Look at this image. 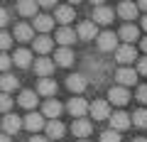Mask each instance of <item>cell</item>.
Instances as JSON below:
<instances>
[{
  "instance_id": "obj_43",
  "label": "cell",
  "mask_w": 147,
  "mask_h": 142,
  "mask_svg": "<svg viewBox=\"0 0 147 142\" xmlns=\"http://www.w3.org/2000/svg\"><path fill=\"white\" fill-rule=\"evenodd\" d=\"M132 142H147V140H145V137H135V140H132Z\"/></svg>"
},
{
  "instance_id": "obj_1",
  "label": "cell",
  "mask_w": 147,
  "mask_h": 142,
  "mask_svg": "<svg viewBox=\"0 0 147 142\" xmlns=\"http://www.w3.org/2000/svg\"><path fill=\"white\" fill-rule=\"evenodd\" d=\"M93 22H96V25H110V22H113V7L103 5V3H96V7H93Z\"/></svg>"
},
{
  "instance_id": "obj_4",
  "label": "cell",
  "mask_w": 147,
  "mask_h": 142,
  "mask_svg": "<svg viewBox=\"0 0 147 142\" xmlns=\"http://www.w3.org/2000/svg\"><path fill=\"white\" fill-rule=\"evenodd\" d=\"M91 115H93L96 120H105V118H110L113 113H110V105L105 103V100H93V103H91Z\"/></svg>"
},
{
  "instance_id": "obj_15",
  "label": "cell",
  "mask_w": 147,
  "mask_h": 142,
  "mask_svg": "<svg viewBox=\"0 0 147 142\" xmlns=\"http://www.w3.org/2000/svg\"><path fill=\"white\" fill-rule=\"evenodd\" d=\"M42 113H44L47 118H52V120H57V118L61 115V103H59V100H54V98L47 100V103L42 105Z\"/></svg>"
},
{
  "instance_id": "obj_20",
  "label": "cell",
  "mask_w": 147,
  "mask_h": 142,
  "mask_svg": "<svg viewBox=\"0 0 147 142\" xmlns=\"http://www.w3.org/2000/svg\"><path fill=\"white\" fill-rule=\"evenodd\" d=\"M91 130H93V127H91V122L84 120V118H81V120H74V125H71V132H74L76 137H86V135H91Z\"/></svg>"
},
{
  "instance_id": "obj_30",
  "label": "cell",
  "mask_w": 147,
  "mask_h": 142,
  "mask_svg": "<svg viewBox=\"0 0 147 142\" xmlns=\"http://www.w3.org/2000/svg\"><path fill=\"white\" fill-rule=\"evenodd\" d=\"M132 122H135L137 127H147V110L145 108H140V110L132 113Z\"/></svg>"
},
{
  "instance_id": "obj_23",
  "label": "cell",
  "mask_w": 147,
  "mask_h": 142,
  "mask_svg": "<svg viewBox=\"0 0 147 142\" xmlns=\"http://www.w3.org/2000/svg\"><path fill=\"white\" fill-rule=\"evenodd\" d=\"M12 61H15L20 69H27L32 64V52H30V49H17L15 57H12Z\"/></svg>"
},
{
  "instance_id": "obj_16",
  "label": "cell",
  "mask_w": 147,
  "mask_h": 142,
  "mask_svg": "<svg viewBox=\"0 0 147 142\" xmlns=\"http://www.w3.org/2000/svg\"><path fill=\"white\" fill-rule=\"evenodd\" d=\"M66 86H69V91H74V93H81V91H86V76H81V74L69 76Z\"/></svg>"
},
{
  "instance_id": "obj_32",
  "label": "cell",
  "mask_w": 147,
  "mask_h": 142,
  "mask_svg": "<svg viewBox=\"0 0 147 142\" xmlns=\"http://www.w3.org/2000/svg\"><path fill=\"white\" fill-rule=\"evenodd\" d=\"M10 44H12V37L7 34V32H3V34H0V47H3V49H10Z\"/></svg>"
},
{
  "instance_id": "obj_12",
  "label": "cell",
  "mask_w": 147,
  "mask_h": 142,
  "mask_svg": "<svg viewBox=\"0 0 147 142\" xmlns=\"http://www.w3.org/2000/svg\"><path fill=\"white\" fill-rule=\"evenodd\" d=\"M76 37H79V34H76L71 27H59V30H57V37H54V39H57L61 47H69V44H71Z\"/></svg>"
},
{
  "instance_id": "obj_44",
  "label": "cell",
  "mask_w": 147,
  "mask_h": 142,
  "mask_svg": "<svg viewBox=\"0 0 147 142\" xmlns=\"http://www.w3.org/2000/svg\"><path fill=\"white\" fill-rule=\"evenodd\" d=\"M3 142H10V135H3Z\"/></svg>"
},
{
  "instance_id": "obj_45",
  "label": "cell",
  "mask_w": 147,
  "mask_h": 142,
  "mask_svg": "<svg viewBox=\"0 0 147 142\" xmlns=\"http://www.w3.org/2000/svg\"><path fill=\"white\" fill-rule=\"evenodd\" d=\"M81 142H86V140H81Z\"/></svg>"
},
{
  "instance_id": "obj_36",
  "label": "cell",
  "mask_w": 147,
  "mask_h": 142,
  "mask_svg": "<svg viewBox=\"0 0 147 142\" xmlns=\"http://www.w3.org/2000/svg\"><path fill=\"white\" fill-rule=\"evenodd\" d=\"M137 100H142V103H147V83L137 88Z\"/></svg>"
},
{
  "instance_id": "obj_24",
  "label": "cell",
  "mask_w": 147,
  "mask_h": 142,
  "mask_svg": "<svg viewBox=\"0 0 147 142\" xmlns=\"http://www.w3.org/2000/svg\"><path fill=\"white\" fill-rule=\"evenodd\" d=\"M52 27H54V15H37V17H34V30L49 32Z\"/></svg>"
},
{
  "instance_id": "obj_34",
  "label": "cell",
  "mask_w": 147,
  "mask_h": 142,
  "mask_svg": "<svg viewBox=\"0 0 147 142\" xmlns=\"http://www.w3.org/2000/svg\"><path fill=\"white\" fill-rule=\"evenodd\" d=\"M0 108H3V113L7 115V110L12 108V98H10V96H3V103H0Z\"/></svg>"
},
{
  "instance_id": "obj_33",
  "label": "cell",
  "mask_w": 147,
  "mask_h": 142,
  "mask_svg": "<svg viewBox=\"0 0 147 142\" xmlns=\"http://www.w3.org/2000/svg\"><path fill=\"white\" fill-rule=\"evenodd\" d=\"M137 74H140V76H147V57H142L140 61H137Z\"/></svg>"
},
{
  "instance_id": "obj_2",
  "label": "cell",
  "mask_w": 147,
  "mask_h": 142,
  "mask_svg": "<svg viewBox=\"0 0 147 142\" xmlns=\"http://www.w3.org/2000/svg\"><path fill=\"white\" fill-rule=\"evenodd\" d=\"M137 71L135 69H130V66H123V69H118V74H115V79H118V83L123 86V88H125V86H132L137 81Z\"/></svg>"
},
{
  "instance_id": "obj_9",
  "label": "cell",
  "mask_w": 147,
  "mask_h": 142,
  "mask_svg": "<svg viewBox=\"0 0 147 142\" xmlns=\"http://www.w3.org/2000/svg\"><path fill=\"white\" fill-rule=\"evenodd\" d=\"M22 125H25V122H22L20 118L15 115V113H12V115H10V113H7V115L3 118V130H5V135H15V132L20 130Z\"/></svg>"
},
{
  "instance_id": "obj_21",
  "label": "cell",
  "mask_w": 147,
  "mask_h": 142,
  "mask_svg": "<svg viewBox=\"0 0 147 142\" xmlns=\"http://www.w3.org/2000/svg\"><path fill=\"white\" fill-rule=\"evenodd\" d=\"M15 39L30 42V39H37V37H34V30H32L30 25H15Z\"/></svg>"
},
{
  "instance_id": "obj_28",
  "label": "cell",
  "mask_w": 147,
  "mask_h": 142,
  "mask_svg": "<svg viewBox=\"0 0 147 142\" xmlns=\"http://www.w3.org/2000/svg\"><path fill=\"white\" fill-rule=\"evenodd\" d=\"M34 52H39V54L52 52V39H49V37H37L34 39Z\"/></svg>"
},
{
  "instance_id": "obj_5",
  "label": "cell",
  "mask_w": 147,
  "mask_h": 142,
  "mask_svg": "<svg viewBox=\"0 0 147 142\" xmlns=\"http://www.w3.org/2000/svg\"><path fill=\"white\" fill-rule=\"evenodd\" d=\"M130 115H127V113H123V110H118V113H113V115H110V130H125V127H130Z\"/></svg>"
},
{
  "instance_id": "obj_22",
  "label": "cell",
  "mask_w": 147,
  "mask_h": 142,
  "mask_svg": "<svg viewBox=\"0 0 147 142\" xmlns=\"http://www.w3.org/2000/svg\"><path fill=\"white\" fill-rule=\"evenodd\" d=\"M54 20H59L64 27H66L69 22L74 20V7H69V5H61V7H57V12H54Z\"/></svg>"
},
{
  "instance_id": "obj_17",
  "label": "cell",
  "mask_w": 147,
  "mask_h": 142,
  "mask_svg": "<svg viewBox=\"0 0 147 142\" xmlns=\"http://www.w3.org/2000/svg\"><path fill=\"white\" fill-rule=\"evenodd\" d=\"M25 127H27L30 132H37V130H42V127H47V125H44V118H42V115L30 113V115L25 118Z\"/></svg>"
},
{
  "instance_id": "obj_26",
  "label": "cell",
  "mask_w": 147,
  "mask_h": 142,
  "mask_svg": "<svg viewBox=\"0 0 147 142\" xmlns=\"http://www.w3.org/2000/svg\"><path fill=\"white\" fill-rule=\"evenodd\" d=\"M44 130H47V135H49V137L59 140V137H64V130H66V127H64V122H59V120H49Z\"/></svg>"
},
{
  "instance_id": "obj_3",
  "label": "cell",
  "mask_w": 147,
  "mask_h": 142,
  "mask_svg": "<svg viewBox=\"0 0 147 142\" xmlns=\"http://www.w3.org/2000/svg\"><path fill=\"white\" fill-rule=\"evenodd\" d=\"M66 108H69V113H71V115H76L79 120H81V118H84L86 113L91 110V105L86 103L84 98H71V100H69V105H66Z\"/></svg>"
},
{
  "instance_id": "obj_29",
  "label": "cell",
  "mask_w": 147,
  "mask_h": 142,
  "mask_svg": "<svg viewBox=\"0 0 147 142\" xmlns=\"http://www.w3.org/2000/svg\"><path fill=\"white\" fill-rule=\"evenodd\" d=\"M0 86H3V91H15L17 86H20V81L15 79V76H10V74H3V79H0Z\"/></svg>"
},
{
  "instance_id": "obj_11",
  "label": "cell",
  "mask_w": 147,
  "mask_h": 142,
  "mask_svg": "<svg viewBox=\"0 0 147 142\" xmlns=\"http://www.w3.org/2000/svg\"><path fill=\"white\" fill-rule=\"evenodd\" d=\"M76 34H79L81 39H98L100 34H98V27H96V22H81L79 25V30H76Z\"/></svg>"
},
{
  "instance_id": "obj_41",
  "label": "cell",
  "mask_w": 147,
  "mask_h": 142,
  "mask_svg": "<svg viewBox=\"0 0 147 142\" xmlns=\"http://www.w3.org/2000/svg\"><path fill=\"white\" fill-rule=\"evenodd\" d=\"M142 49H145V52H147V37L142 39Z\"/></svg>"
},
{
  "instance_id": "obj_40",
  "label": "cell",
  "mask_w": 147,
  "mask_h": 142,
  "mask_svg": "<svg viewBox=\"0 0 147 142\" xmlns=\"http://www.w3.org/2000/svg\"><path fill=\"white\" fill-rule=\"evenodd\" d=\"M137 7H140V10H145V12H147V0H142V3H137Z\"/></svg>"
},
{
  "instance_id": "obj_31",
  "label": "cell",
  "mask_w": 147,
  "mask_h": 142,
  "mask_svg": "<svg viewBox=\"0 0 147 142\" xmlns=\"http://www.w3.org/2000/svg\"><path fill=\"white\" fill-rule=\"evenodd\" d=\"M100 142H120V135H118V130H105L100 135Z\"/></svg>"
},
{
  "instance_id": "obj_13",
  "label": "cell",
  "mask_w": 147,
  "mask_h": 142,
  "mask_svg": "<svg viewBox=\"0 0 147 142\" xmlns=\"http://www.w3.org/2000/svg\"><path fill=\"white\" fill-rule=\"evenodd\" d=\"M37 10H39V3H34V0H20L17 3V12L25 17H34Z\"/></svg>"
},
{
  "instance_id": "obj_14",
  "label": "cell",
  "mask_w": 147,
  "mask_h": 142,
  "mask_svg": "<svg viewBox=\"0 0 147 142\" xmlns=\"http://www.w3.org/2000/svg\"><path fill=\"white\" fill-rule=\"evenodd\" d=\"M54 61H57L59 66H71V64H74V52L66 49V47L57 49V52H54Z\"/></svg>"
},
{
  "instance_id": "obj_38",
  "label": "cell",
  "mask_w": 147,
  "mask_h": 142,
  "mask_svg": "<svg viewBox=\"0 0 147 142\" xmlns=\"http://www.w3.org/2000/svg\"><path fill=\"white\" fill-rule=\"evenodd\" d=\"M39 7H54V3L52 0H44V3H39Z\"/></svg>"
},
{
  "instance_id": "obj_25",
  "label": "cell",
  "mask_w": 147,
  "mask_h": 142,
  "mask_svg": "<svg viewBox=\"0 0 147 142\" xmlns=\"http://www.w3.org/2000/svg\"><path fill=\"white\" fill-rule=\"evenodd\" d=\"M137 37H140V30H137L135 25H125V27L120 30V39H123L125 44H132Z\"/></svg>"
},
{
  "instance_id": "obj_35",
  "label": "cell",
  "mask_w": 147,
  "mask_h": 142,
  "mask_svg": "<svg viewBox=\"0 0 147 142\" xmlns=\"http://www.w3.org/2000/svg\"><path fill=\"white\" fill-rule=\"evenodd\" d=\"M10 64H12V59L7 57V54H3V59H0V69H3L5 74H7V69H10Z\"/></svg>"
},
{
  "instance_id": "obj_27",
  "label": "cell",
  "mask_w": 147,
  "mask_h": 142,
  "mask_svg": "<svg viewBox=\"0 0 147 142\" xmlns=\"http://www.w3.org/2000/svg\"><path fill=\"white\" fill-rule=\"evenodd\" d=\"M20 105H22V108H27V110H34V105H37L34 91H22V93H20Z\"/></svg>"
},
{
  "instance_id": "obj_10",
  "label": "cell",
  "mask_w": 147,
  "mask_h": 142,
  "mask_svg": "<svg viewBox=\"0 0 147 142\" xmlns=\"http://www.w3.org/2000/svg\"><path fill=\"white\" fill-rule=\"evenodd\" d=\"M135 57H137V52H135L132 44H123V47L115 52V59L120 64H132V61H135Z\"/></svg>"
},
{
  "instance_id": "obj_18",
  "label": "cell",
  "mask_w": 147,
  "mask_h": 142,
  "mask_svg": "<svg viewBox=\"0 0 147 142\" xmlns=\"http://www.w3.org/2000/svg\"><path fill=\"white\" fill-rule=\"evenodd\" d=\"M37 93H39V96H54V93H57V81L39 79V83H37Z\"/></svg>"
},
{
  "instance_id": "obj_42",
  "label": "cell",
  "mask_w": 147,
  "mask_h": 142,
  "mask_svg": "<svg viewBox=\"0 0 147 142\" xmlns=\"http://www.w3.org/2000/svg\"><path fill=\"white\" fill-rule=\"evenodd\" d=\"M142 27H145V30H147V15L142 17Z\"/></svg>"
},
{
  "instance_id": "obj_39",
  "label": "cell",
  "mask_w": 147,
  "mask_h": 142,
  "mask_svg": "<svg viewBox=\"0 0 147 142\" xmlns=\"http://www.w3.org/2000/svg\"><path fill=\"white\" fill-rule=\"evenodd\" d=\"M30 142H47L44 137H39V135H34V137H30Z\"/></svg>"
},
{
  "instance_id": "obj_6",
  "label": "cell",
  "mask_w": 147,
  "mask_h": 142,
  "mask_svg": "<svg viewBox=\"0 0 147 142\" xmlns=\"http://www.w3.org/2000/svg\"><path fill=\"white\" fill-rule=\"evenodd\" d=\"M98 49H103V52H113V49H120L118 47V37L115 34H113V32H103V34H100L98 37Z\"/></svg>"
},
{
  "instance_id": "obj_7",
  "label": "cell",
  "mask_w": 147,
  "mask_h": 142,
  "mask_svg": "<svg viewBox=\"0 0 147 142\" xmlns=\"http://www.w3.org/2000/svg\"><path fill=\"white\" fill-rule=\"evenodd\" d=\"M108 100H110L113 105H125L127 100H130V93H127L123 86H115V88L108 91Z\"/></svg>"
},
{
  "instance_id": "obj_19",
  "label": "cell",
  "mask_w": 147,
  "mask_h": 142,
  "mask_svg": "<svg viewBox=\"0 0 147 142\" xmlns=\"http://www.w3.org/2000/svg\"><path fill=\"white\" fill-rule=\"evenodd\" d=\"M137 10H140V7H137L135 3H120V5H118V15H120L123 20H132V17H137Z\"/></svg>"
},
{
  "instance_id": "obj_37",
  "label": "cell",
  "mask_w": 147,
  "mask_h": 142,
  "mask_svg": "<svg viewBox=\"0 0 147 142\" xmlns=\"http://www.w3.org/2000/svg\"><path fill=\"white\" fill-rule=\"evenodd\" d=\"M0 22H3V27H5L7 22H10V17H7V10H3V12H0Z\"/></svg>"
},
{
  "instance_id": "obj_8",
  "label": "cell",
  "mask_w": 147,
  "mask_h": 142,
  "mask_svg": "<svg viewBox=\"0 0 147 142\" xmlns=\"http://www.w3.org/2000/svg\"><path fill=\"white\" fill-rule=\"evenodd\" d=\"M34 71H37V76H42V79H47L49 74L54 71V61L49 57H39L34 61Z\"/></svg>"
}]
</instances>
